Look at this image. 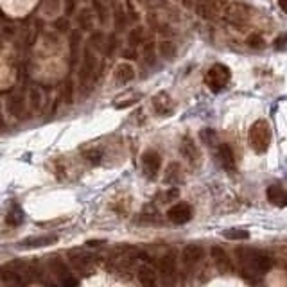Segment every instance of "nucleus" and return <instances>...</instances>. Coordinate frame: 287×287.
<instances>
[{
  "label": "nucleus",
  "instance_id": "1",
  "mask_svg": "<svg viewBox=\"0 0 287 287\" xmlns=\"http://www.w3.org/2000/svg\"><path fill=\"white\" fill-rule=\"evenodd\" d=\"M235 253H237V257H239V262L244 266V269L248 273L264 275L273 268V259H271L269 255L262 253V251L244 250V248H240V250H237Z\"/></svg>",
  "mask_w": 287,
  "mask_h": 287
},
{
  "label": "nucleus",
  "instance_id": "2",
  "mask_svg": "<svg viewBox=\"0 0 287 287\" xmlns=\"http://www.w3.org/2000/svg\"><path fill=\"white\" fill-rule=\"evenodd\" d=\"M248 142L257 155L268 153L269 146H271V127H269L268 120L260 118L251 124L250 131H248Z\"/></svg>",
  "mask_w": 287,
  "mask_h": 287
},
{
  "label": "nucleus",
  "instance_id": "3",
  "mask_svg": "<svg viewBox=\"0 0 287 287\" xmlns=\"http://www.w3.org/2000/svg\"><path fill=\"white\" fill-rule=\"evenodd\" d=\"M66 262L70 266L72 273L75 275H81V277H86L94 271V257L86 251H81V250H70L66 253Z\"/></svg>",
  "mask_w": 287,
  "mask_h": 287
},
{
  "label": "nucleus",
  "instance_id": "4",
  "mask_svg": "<svg viewBox=\"0 0 287 287\" xmlns=\"http://www.w3.org/2000/svg\"><path fill=\"white\" fill-rule=\"evenodd\" d=\"M231 79V72L230 68L223 63H216L208 68L207 75H205V83L212 92H221Z\"/></svg>",
  "mask_w": 287,
  "mask_h": 287
},
{
  "label": "nucleus",
  "instance_id": "5",
  "mask_svg": "<svg viewBox=\"0 0 287 287\" xmlns=\"http://www.w3.org/2000/svg\"><path fill=\"white\" fill-rule=\"evenodd\" d=\"M140 162H142V171H144L146 178L155 179L162 169V156L158 155L155 149H147L146 153L142 155Z\"/></svg>",
  "mask_w": 287,
  "mask_h": 287
},
{
  "label": "nucleus",
  "instance_id": "6",
  "mask_svg": "<svg viewBox=\"0 0 287 287\" xmlns=\"http://www.w3.org/2000/svg\"><path fill=\"white\" fill-rule=\"evenodd\" d=\"M151 106H153L156 115H160V117H169L174 113V101L167 92H158L156 95H153Z\"/></svg>",
  "mask_w": 287,
  "mask_h": 287
},
{
  "label": "nucleus",
  "instance_id": "7",
  "mask_svg": "<svg viewBox=\"0 0 287 287\" xmlns=\"http://www.w3.org/2000/svg\"><path fill=\"white\" fill-rule=\"evenodd\" d=\"M167 219L174 225H185L192 219V208L187 203H176L167 210Z\"/></svg>",
  "mask_w": 287,
  "mask_h": 287
},
{
  "label": "nucleus",
  "instance_id": "8",
  "mask_svg": "<svg viewBox=\"0 0 287 287\" xmlns=\"http://www.w3.org/2000/svg\"><path fill=\"white\" fill-rule=\"evenodd\" d=\"M217 160L226 172H235V155H233V151L228 144L217 146Z\"/></svg>",
  "mask_w": 287,
  "mask_h": 287
},
{
  "label": "nucleus",
  "instance_id": "9",
  "mask_svg": "<svg viewBox=\"0 0 287 287\" xmlns=\"http://www.w3.org/2000/svg\"><path fill=\"white\" fill-rule=\"evenodd\" d=\"M137 278L142 287H158V278H156L155 269H153V266H149L147 262L138 264Z\"/></svg>",
  "mask_w": 287,
  "mask_h": 287
},
{
  "label": "nucleus",
  "instance_id": "10",
  "mask_svg": "<svg viewBox=\"0 0 287 287\" xmlns=\"http://www.w3.org/2000/svg\"><path fill=\"white\" fill-rule=\"evenodd\" d=\"M160 275L165 282H174L176 278V257L174 253H165L160 259Z\"/></svg>",
  "mask_w": 287,
  "mask_h": 287
},
{
  "label": "nucleus",
  "instance_id": "11",
  "mask_svg": "<svg viewBox=\"0 0 287 287\" xmlns=\"http://www.w3.org/2000/svg\"><path fill=\"white\" fill-rule=\"evenodd\" d=\"M203 255H205V250L199 244H187L181 251V262L187 268H192L203 259Z\"/></svg>",
  "mask_w": 287,
  "mask_h": 287
},
{
  "label": "nucleus",
  "instance_id": "12",
  "mask_svg": "<svg viewBox=\"0 0 287 287\" xmlns=\"http://www.w3.org/2000/svg\"><path fill=\"white\" fill-rule=\"evenodd\" d=\"M95 66H97L95 56L88 51V49H86L85 54H83V65H81V70H79V81H81V85L88 83L90 77H92V74H94V70H95Z\"/></svg>",
  "mask_w": 287,
  "mask_h": 287
},
{
  "label": "nucleus",
  "instance_id": "13",
  "mask_svg": "<svg viewBox=\"0 0 287 287\" xmlns=\"http://www.w3.org/2000/svg\"><path fill=\"white\" fill-rule=\"evenodd\" d=\"M113 79H115L117 85H126V83L135 79V68H133L131 63H118L115 66V70H113Z\"/></svg>",
  "mask_w": 287,
  "mask_h": 287
},
{
  "label": "nucleus",
  "instance_id": "14",
  "mask_svg": "<svg viewBox=\"0 0 287 287\" xmlns=\"http://www.w3.org/2000/svg\"><path fill=\"white\" fill-rule=\"evenodd\" d=\"M266 196H268L269 203L275 205V207L278 208L287 207V190L280 187V185H271V187H268Z\"/></svg>",
  "mask_w": 287,
  "mask_h": 287
},
{
  "label": "nucleus",
  "instance_id": "15",
  "mask_svg": "<svg viewBox=\"0 0 287 287\" xmlns=\"http://www.w3.org/2000/svg\"><path fill=\"white\" fill-rule=\"evenodd\" d=\"M248 18H250V13H248V9H246L244 5H239V4H231L228 9H226V20L228 22H231V24H244V22H248Z\"/></svg>",
  "mask_w": 287,
  "mask_h": 287
},
{
  "label": "nucleus",
  "instance_id": "16",
  "mask_svg": "<svg viewBox=\"0 0 287 287\" xmlns=\"http://www.w3.org/2000/svg\"><path fill=\"white\" fill-rule=\"evenodd\" d=\"M179 151L183 153V156L187 158L188 162H190V164H196V162H199V149L196 147V144H194L192 138L185 137L183 140H181Z\"/></svg>",
  "mask_w": 287,
  "mask_h": 287
},
{
  "label": "nucleus",
  "instance_id": "17",
  "mask_svg": "<svg viewBox=\"0 0 287 287\" xmlns=\"http://www.w3.org/2000/svg\"><path fill=\"white\" fill-rule=\"evenodd\" d=\"M212 259H214V264L217 266V269L223 271V273H230L231 269H233L230 259H228V255H226L225 250H221V248H212Z\"/></svg>",
  "mask_w": 287,
  "mask_h": 287
},
{
  "label": "nucleus",
  "instance_id": "18",
  "mask_svg": "<svg viewBox=\"0 0 287 287\" xmlns=\"http://www.w3.org/2000/svg\"><path fill=\"white\" fill-rule=\"evenodd\" d=\"M24 210H22V207L20 205H16V203H13L9 207V210H7V214H5V223L9 226H20L22 223H24Z\"/></svg>",
  "mask_w": 287,
  "mask_h": 287
},
{
  "label": "nucleus",
  "instance_id": "19",
  "mask_svg": "<svg viewBox=\"0 0 287 287\" xmlns=\"http://www.w3.org/2000/svg\"><path fill=\"white\" fill-rule=\"evenodd\" d=\"M56 235H40V237H29L22 242V248H40V246L51 244V242H56Z\"/></svg>",
  "mask_w": 287,
  "mask_h": 287
},
{
  "label": "nucleus",
  "instance_id": "20",
  "mask_svg": "<svg viewBox=\"0 0 287 287\" xmlns=\"http://www.w3.org/2000/svg\"><path fill=\"white\" fill-rule=\"evenodd\" d=\"M164 179H165V183H169V185L179 183V181H181V167H179V164L172 162V164L167 167V171H165Z\"/></svg>",
  "mask_w": 287,
  "mask_h": 287
},
{
  "label": "nucleus",
  "instance_id": "21",
  "mask_svg": "<svg viewBox=\"0 0 287 287\" xmlns=\"http://www.w3.org/2000/svg\"><path fill=\"white\" fill-rule=\"evenodd\" d=\"M199 140L208 147L219 146V137H217V131L212 127H203L199 131Z\"/></svg>",
  "mask_w": 287,
  "mask_h": 287
},
{
  "label": "nucleus",
  "instance_id": "22",
  "mask_svg": "<svg viewBox=\"0 0 287 287\" xmlns=\"http://www.w3.org/2000/svg\"><path fill=\"white\" fill-rule=\"evenodd\" d=\"M223 237L228 240H248L250 239V231L242 230V228H228L223 231Z\"/></svg>",
  "mask_w": 287,
  "mask_h": 287
},
{
  "label": "nucleus",
  "instance_id": "23",
  "mask_svg": "<svg viewBox=\"0 0 287 287\" xmlns=\"http://www.w3.org/2000/svg\"><path fill=\"white\" fill-rule=\"evenodd\" d=\"M158 49H160V54L165 57V59H174V57H176V52H178L176 45H174L172 42H169V40L162 42L160 45H158Z\"/></svg>",
  "mask_w": 287,
  "mask_h": 287
},
{
  "label": "nucleus",
  "instance_id": "24",
  "mask_svg": "<svg viewBox=\"0 0 287 287\" xmlns=\"http://www.w3.org/2000/svg\"><path fill=\"white\" fill-rule=\"evenodd\" d=\"M246 43H248V47L253 49V51H262L266 47V40H264L260 34H250V36L246 38Z\"/></svg>",
  "mask_w": 287,
  "mask_h": 287
},
{
  "label": "nucleus",
  "instance_id": "25",
  "mask_svg": "<svg viewBox=\"0 0 287 287\" xmlns=\"http://www.w3.org/2000/svg\"><path fill=\"white\" fill-rule=\"evenodd\" d=\"M77 22L81 24V27L86 29V31H90L92 29V22H94V16H92V13H90V9H83L79 14H77Z\"/></svg>",
  "mask_w": 287,
  "mask_h": 287
},
{
  "label": "nucleus",
  "instance_id": "26",
  "mask_svg": "<svg viewBox=\"0 0 287 287\" xmlns=\"http://www.w3.org/2000/svg\"><path fill=\"white\" fill-rule=\"evenodd\" d=\"M63 101H65L66 104H72L74 103V83H72L70 79L65 81V86H63Z\"/></svg>",
  "mask_w": 287,
  "mask_h": 287
},
{
  "label": "nucleus",
  "instance_id": "27",
  "mask_svg": "<svg viewBox=\"0 0 287 287\" xmlns=\"http://www.w3.org/2000/svg\"><path fill=\"white\" fill-rule=\"evenodd\" d=\"M83 156H85L92 165H99L101 160H103V153H101L99 149H88L83 153Z\"/></svg>",
  "mask_w": 287,
  "mask_h": 287
},
{
  "label": "nucleus",
  "instance_id": "28",
  "mask_svg": "<svg viewBox=\"0 0 287 287\" xmlns=\"http://www.w3.org/2000/svg\"><path fill=\"white\" fill-rule=\"evenodd\" d=\"M115 24H117V29L118 31H122L127 24V16H126V11L118 5L117 9H115Z\"/></svg>",
  "mask_w": 287,
  "mask_h": 287
},
{
  "label": "nucleus",
  "instance_id": "29",
  "mask_svg": "<svg viewBox=\"0 0 287 287\" xmlns=\"http://www.w3.org/2000/svg\"><path fill=\"white\" fill-rule=\"evenodd\" d=\"M9 110L14 115H22V110H24V101H22V97H13V99L9 101Z\"/></svg>",
  "mask_w": 287,
  "mask_h": 287
},
{
  "label": "nucleus",
  "instance_id": "30",
  "mask_svg": "<svg viewBox=\"0 0 287 287\" xmlns=\"http://www.w3.org/2000/svg\"><path fill=\"white\" fill-rule=\"evenodd\" d=\"M142 36H144V29H142V27L133 29L131 33H129V43H131L133 47H135V45L142 43Z\"/></svg>",
  "mask_w": 287,
  "mask_h": 287
},
{
  "label": "nucleus",
  "instance_id": "31",
  "mask_svg": "<svg viewBox=\"0 0 287 287\" xmlns=\"http://www.w3.org/2000/svg\"><path fill=\"white\" fill-rule=\"evenodd\" d=\"M94 7H95V11H97V14H99L101 24H106V20H108V11H106V7L101 4L99 0H94Z\"/></svg>",
  "mask_w": 287,
  "mask_h": 287
},
{
  "label": "nucleus",
  "instance_id": "32",
  "mask_svg": "<svg viewBox=\"0 0 287 287\" xmlns=\"http://www.w3.org/2000/svg\"><path fill=\"white\" fill-rule=\"evenodd\" d=\"M273 47L277 49V51H286V49H287V33L280 34V36L275 40Z\"/></svg>",
  "mask_w": 287,
  "mask_h": 287
},
{
  "label": "nucleus",
  "instance_id": "33",
  "mask_svg": "<svg viewBox=\"0 0 287 287\" xmlns=\"http://www.w3.org/2000/svg\"><path fill=\"white\" fill-rule=\"evenodd\" d=\"M126 5H127V14H129V18L135 20V22H138V20H140V14H138L137 7L133 5L131 0H126Z\"/></svg>",
  "mask_w": 287,
  "mask_h": 287
},
{
  "label": "nucleus",
  "instance_id": "34",
  "mask_svg": "<svg viewBox=\"0 0 287 287\" xmlns=\"http://www.w3.org/2000/svg\"><path fill=\"white\" fill-rule=\"evenodd\" d=\"M155 45L153 43H147L146 47H144V56H146V59H147V63H155Z\"/></svg>",
  "mask_w": 287,
  "mask_h": 287
},
{
  "label": "nucleus",
  "instance_id": "35",
  "mask_svg": "<svg viewBox=\"0 0 287 287\" xmlns=\"http://www.w3.org/2000/svg\"><path fill=\"white\" fill-rule=\"evenodd\" d=\"M138 101H140V95H135V97H131V99L117 101V103H115V106H117V108H127V106H133V104L138 103Z\"/></svg>",
  "mask_w": 287,
  "mask_h": 287
},
{
  "label": "nucleus",
  "instance_id": "36",
  "mask_svg": "<svg viewBox=\"0 0 287 287\" xmlns=\"http://www.w3.org/2000/svg\"><path fill=\"white\" fill-rule=\"evenodd\" d=\"M92 43H94L95 47L99 49V51H104V38L101 33H95L94 38H92Z\"/></svg>",
  "mask_w": 287,
  "mask_h": 287
},
{
  "label": "nucleus",
  "instance_id": "37",
  "mask_svg": "<svg viewBox=\"0 0 287 287\" xmlns=\"http://www.w3.org/2000/svg\"><path fill=\"white\" fill-rule=\"evenodd\" d=\"M31 101H33L34 108H38V106H40V92H38L36 88L31 90Z\"/></svg>",
  "mask_w": 287,
  "mask_h": 287
},
{
  "label": "nucleus",
  "instance_id": "38",
  "mask_svg": "<svg viewBox=\"0 0 287 287\" xmlns=\"http://www.w3.org/2000/svg\"><path fill=\"white\" fill-rule=\"evenodd\" d=\"M56 27L59 29V31H66V29H68V22H66V18L56 20Z\"/></svg>",
  "mask_w": 287,
  "mask_h": 287
},
{
  "label": "nucleus",
  "instance_id": "39",
  "mask_svg": "<svg viewBox=\"0 0 287 287\" xmlns=\"http://www.w3.org/2000/svg\"><path fill=\"white\" fill-rule=\"evenodd\" d=\"M74 13V2L72 0H66V14Z\"/></svg>",
  "mask_w": 287,
  "mask_h": 287
},
{
  "label": "nucleus",
  "instance_id": "40",
  "mask_svg": "<svg viewBox=\"0 0 287 287\" xmlns=\"http://www.w3.org/2000/svg\"><path fill=\"white\" fill-rule=\"evenodd\" d=\"M278 5H280V9L287 14V0H278Z\"/></svg>",
  "mask_w": 287,
  "mask_h": 287
},
{
  "label": "nucleus",
  "instance_id": "41",
  "mask_svg": "<svg viewBox=\"0 0 287 287\" xmlns=\"http://www.w3.org/2000/svg\"><path fill=\"white\" fill-rule=\"evenodd\" d=\"M212 2V5H216V7H219V5L225 4V0H210Z\"/></svg>",
  "mask_w": 287,
  "mask_h": 287
},
{
  "label": "nucleus",
  "instance_id": "42",
  "mask_svg": "<svg viewBox=\"0 0 287 287\" xmlns=\"http://www.w3.org/2000/svg\"><path fill=\"white\" fill-rule=\"evenodd\" d=\"M183 4L187 5V7H190V5H192V0H183Z\"/></svg>",
  "mask_w": 287,
  "mask_h": 287
}]
</instances>
